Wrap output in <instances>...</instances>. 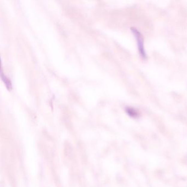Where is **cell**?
Instances as JSON below:
<instances>
[{"label":"cell","instance_id":"cell-1","mask_svg":"<svg viewBox=\"0 0 187 187\" xmlns=\"http://www.w3.org/2000/svg\"><path fill=\"white\" fill-rule=\"evenodd\" d=\"M131 31L136 38L139 55L143 59H145L147 58V55L145 53V49H144V41H143V37H142V34H141V32H139L137 29H135V28H132Z\"/></svg>","mask_w":187,"mask_h":187},{"label":"cell","instance_id":"cell-3","mask_svg":"<svg viewBox=\"0 0 187 187\" xmlns=\"http://www.w3.org/2000/svg\"><path fill=\"white\" fill-rule=\"evenodd\" d=\"M1 78L6 85L7 89L8 90H11L12 89V83L10 80V79L7 78L6 75L3 74L2 73H1Z\"/></svg>","mask_w":187,"mask_h":187},{"label":"cell","instance_id":"cell-2","mask_svg":"<svg viewBox=\"0 0 187 187\" xmlns=\"http://www.w3.org/2000/svg\"><path fill=\"white\" fill-rule=\"evenodd\" d=\"M126 113L128 114V115L132 117H138L139 116V114L138 111L136 110L133 109L132 108H130L128 107L126 108Z\"/></svg>","mask_w":187,"mask_h":187}]
</instances>
